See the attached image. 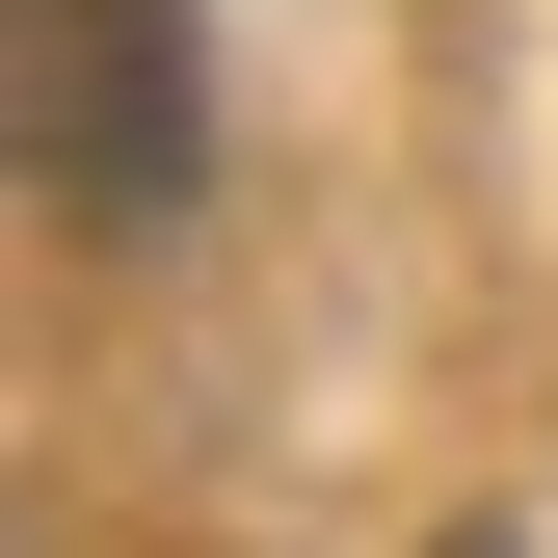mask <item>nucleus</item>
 I'll use <instances>...</instances> for the list:
<instances>
[{
    "instance_id": "nucleus-1",
    "label": "nucleus",
    "mask_w": 558,
    "mask_h": 558,
    "mask_svg": "<svg viewBox=\"0 0 558 558\" xmlns=\"http://www.w3.org/2000/svg\"><path fill=\"white\" fill-rule=\"evenodd\" d=\"M27 160L53 214H186V0H27Z\"/></svg>"
}]
</instances>
